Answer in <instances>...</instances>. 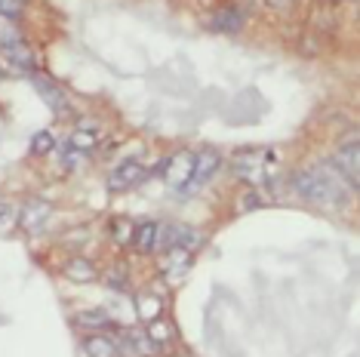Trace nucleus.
<instances>
[{"label": "nucleus", "mask_w": 360, "mask_h": 357, "mask_svg": "<svg viewBox=\"0 0 360 357\" xmlns=\"http://www.w3.org/2000/svg\"><path fill=\"white\" fill-rule=\"evenodd\" d=\"M296 191L308 204H317V207H342L348 204V194H351V185L335 173L333 164H317V167H308L296 173L292 178Z\"/></svg>", "instance_id": "obj_1"}, {"label": "nucleus", "mask_w": 360, "mask_h": 357, "mask_svg": "<svg viewBox=\"0 0 360 357\" xmlns=\"http://www.w3.org/2000/svg\"><path fill=\"white\" fill-rule=\"evenodd\" d=\"M333 167L351 188H357V178H360V148L357 142L351 139L348 145H339V151L333 154Z\"/></svg>", "instance_id": "obj_2"}, {"label": "nucleus", "mask_w": 360, "mask_h": 357, "mask_svg": "<svg viewBox=\"0 0 360 357\" xmlns=\"http://www.w3.org/2000/svg\"><path fill=\"white\" fill-rule=\"evenodd\" d=\"M163 169H167V178H169V185H173V188H188L191 173H194V154L179 151L169 160H163Z\"/></svg>", "instance_id": "obj_3"}, {"label": "nucleus", "mask_w": 360, "mask_h": 357, "mask_svg": "<svg viewBox=\"0 0 360 357\" xmlns=\"http://www.w3.org/2000/svg\"><path fill=\"white\" fill-rule=\"evenodd\" d=\"M145 178V167L139 164V160H124L117 169L111 173L108 178V188L111 191H129L133 185H139Z\"/></svg>", "instance_id": "obj_4"}, {"label": "nucleus", "mask_w": 360, "mask_h": 357, "mask_svg": "<svg viewBox=\"0 0 360 357\" xmlns=\"http://www.w3.org/2000/svg\"><path fill=\"white\" fill-rule=\"evenodd\" d=\"M219 164H222V157H219L216 151H200L194 154V173H191V182H188V188L191 185H207L212 176H216Z\"/></svg>", "instance_id": "obj_5"}, {"label": "nucleus", "mask_w": 360, "mask_h": 357, "mask_svg": "<svg viewBox=\"0 0 360 357\" xmlns=\"http://www.w3.org/2000/svg\"><path fill=\"white\" fill-rule=\"evenodd\" d=\"M4 59H6V65H10V71H15V74H31L34 71V53L28 50L25 44H10V46H4Z\"/></svg>", "instance_id": "obj_6"}, {"label": "nucleus", "mask_w": 360, "mask_h": 357, "mask_svg": "<svg viewBox=\"0 0 360 357\" xmlns=\"http://www.w3.org/2000/svg\"><path fill=\"white\" fill-rule=\"evenodd\" d=\"M46 216H50V204H44V200H28V204L19 209V225L25 231H40Z\"/></svg>", "instance_id": "obj_7"}, {"label": "nucleus", "mask_w": 360, "mask_h": 357, "mask_svg": "<svg viewBox=\"0 0 360 357\" xmlns=\"http://www.w3.org/2000/svg\"><path fill=\"white\" fill-rule=\"evenodd\" d=\"M237 173H240V178L243 182H262V176H265V157H262V154H256V157H252V154H237Z\"/></svg>", "instance_id": "obj_8"}, {"label": "nucleus", "mask_w": 360, "mask_h": 357, "mask_svg": "<svg viewBox=\"0 0 360 357\" xmlns=\"http://www.w3.org/2000/svg\"><path fill=\"white\" fill-rule=\"evenodd\" d=\"M84 351H86V357H117V345L111 342L108 336H89L86 342H84Z\"/></svg>", "instance_id": "obj_9"}, {"label": "nucleus", "mask_w": 360, "mask_h": 357, "mask_svg": "<svg viewBox=\"0 0 360 357\" xmlns=\"http://www.w3.org/2000/svg\"><path fill=\"white\" fill-rule=\"evenodd\" d=\"M154 238H158V225L154 222H142L133 228V247L142 253H154Z\"/></svg>", "instance_id": "obj_10"}, {"label": "nucleus", "mask_w": 360, "mask_h": 357, "mask_svg": "<svg viewBox=\"0 0 360 357\" xmlns=\"http://www.w3.org/2000/svg\"><path fill=\"white\" fill-rule=\"evenodd\" d=\"M65 274H68L71 280H77V283L96 280V268H93V262H86V259H71V262L65 265Z\"/></svg>", "instance_id": "obj_11"}, {"label": "nucleus", "mask_w": 360, "mask_h": 357, "mask_svg": "<svg viewBox=\"0 0 360 357\" xmlns=\"http://www.w3.org/2000/svg\"><path fill=\"white\" fill-rule=\"evenodd\" d=\"M240 25H243V15H240V10H234V6L216 13V19H212V31H240Z\"/></svg>", "instance_id": "obj_12"}, {"label": "nucleus", "mask_w": 360, "mask_h": 357, "mask_svg": "<svg viewBox=\"0 0 360 357\" xmlns=\"http://www.w3.org/2000/svg\"><path fill=\"white\" fill-rule=\"evenodd\" d=\"M75 323L80 330H89V332H99L105 327H111V318L105 311H84V314H77Z\"/></svg>", "instance_id": "obj_13"}, {"label": "nucleus", "mask_w": 360, "mask_h": 357, "mask_svg": "<svg viewBox=\"0 0 360 357\" xmlns=\"http://www.w3.org/2000/svg\"><path fill=\"white\" fill-rule=\"evenodd\" d=\"M145 332H148V339H151L154 345H163V342H169V339L176 336L173 323H169V320H163V318L151 320V323H148V330H145Z\"/></svg>", "instance_id": "obj_14"}, {"label": "nucleus", "mask_w": 360, "mask_h": 357, "mask_svg": "<svg viewBox=\"0 0 360 357\" xmlns=\"http://www.w3.org/2000/svg\"><path fill=\"white\" fill-rule=\"evenodd\" d=\"M96 139H99V129H75V133H71V148H75V151H93L96 148Z\"/></svg>", "instance_id": "obj_15"}, {"label": "nucleus", "mask_w": 360, "mask_h": 357, "mask_svg": "<svg viewBox=\"0 0 360 357\" xmlns=\"http://www.w3.org/2000/svg\"><path fill=\"white\" fill-rule=\"evenodd\" d=\"M34 86L46 96V99L53 102V108H56V111H65V99H62L59 89L53 86V80H50V77H46V74H37V77H34Z\"/></svg>", "instance_id": "obj_16"}, {"label": "nucleus", "mask_w": 360, "mask_h": 357, "mask_svg": "<svg viewBox=\"0 0 360 357\" xmlns=\"http://www.w3.org/2000/svg\"><path fill=\"white\" fill-rule=\"evenodd\" d=\"M111 234H114V240H120V243H133V225L127 222V219H114V225H111Z\"/></svg>", "instance_id": "obj_17"}, {"label": "nucleus", "mask_w": 360, "mask_h": 357, "mask_svg": "<svg viewBox=\"0 0 360 357\" xmlns=\"http://www.w3.org/2000/svg\"><path fill=\"white\" fill-rule=\"evenodd\" d=\"M53 148H56L53 133H37L34 139H31V154H50Z\"/></svg>", "instance_id": "obj_18"}, {"label": "nucleus", "mask_w": 360, "mask_h": 357, "mask_svg": "<svg viewBox=\"0 0 360 357\" xmlns=\"http://www.w3.org/2000/svg\"><path fill=\"white\" fill-rule=\"evenodd\" d=\"M19 15H22V4H19V0H0V19L13 22V19H19Z\"/></svg>", "instance_id": "obj_19"}, {"label": "nucleus", "mask_w": 360, "mask_h": 357, "mask_svg": "<svg viewBox=\"0 0 360 357\" xmlns=\"http://www.w3.org/2000/svg\"><path fill=\"white\" fill-rule=\"evenodd\" d=\"M262 200H265V197H262L259 191H250L247 197L240 200V209H243V213H247V209H256V207H262Z\"/></svg>", "instance_id": "obj_20"}, {"label": "nucleus", "mask_w": 360, "mask_h": 357, "mask_svg": "<svg viewBox=\"0 0 360 357\" xmlns=\"http://www.w3.org/2000/svg\"><path fill=\"white\" fill-rule=\"evenodd\" d=\"M6 213H10V207H6V204H0V222H4V219H6Z\"/></svg>", "instance_id": "obj_21"}, {"label": "nucleus", "mask_w": 360, "mask_h": 357, "mask_svg": "<svg viewBox=\"0 0 360 357\" xmlns=\"http://www.w3.org/2000/svg\"><path fill=\"white\" fill-rule=\"evenodd\" d=\"M19 4H25V0H19Z\"/></svg>", "instance_id": "obj_22"}]
</instances>
